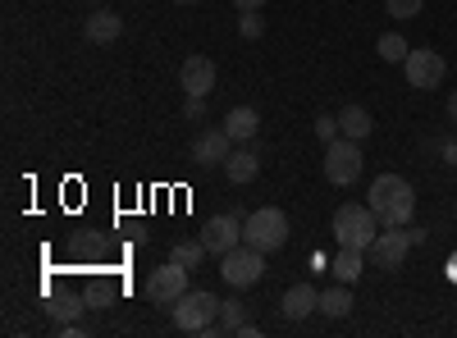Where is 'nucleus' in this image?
<instances>
[{
  "mask_svg": "<svg viewBox=\"0 0 457 338\" xmlns=\"http://www.w3.org/2000/svg\"><path fill=\"white\" fill-rule=\"evenodd\" d=\"M366 206L375 210V219L385 229H407L411 215H416V193L403 174H379L366 193Z\"/></svg>",
  "mask_w": 457,
  "mask_h": 338,
  "instance_id": "nucleus-1",
  "label": "nucleus"
},
{
  "mask_svg": "<svg viewBox=\"0 0 457 338\" xmlns=\"http://www.w3.org/2000/svg\"><path fill=\"white\" fill-rule=\"evenodd\" d=\"M215 325H220V297L215 293L187 288L174 302V329L179 334H215Z\"/></svg>",
  "mask_w": 457,
  "mask_h": 338,
  "instance_id": "nucleus-2",
  "label": "nucleus"
},
{
  "mask_svg": "<svg viewBox=\"0 0 457 338\" xmlns=\"http://www.w3.org/2000/svg\"><path fill=\"white\" fill-rule=\"evenodd\" d=\"M379 229H385V224L375 219L370 206L348 202V206H338V210H334V238H338V247H357V251H366V247L375 243Z\"/></svg>",
  "mask_w": 457,
  "mask_h": 338,
  "instance_id": "nucleus-3",
  "label": "nucleus"
},
{
  "mask_svg": "<svg viewBox=\"0 0 457 338\" xmlns=\"http://www.w3.org/2000/svg\"><path fill=\"white\" fill-rule=\"evenodd\" d=\"M243 243L256 247V251H279V247L288 243V215H284L279 206L252 210L247 224H243Z\"/></svg>",
  "mask_w": 457,
  "mask_h": 338,
  "instance_id": "nucleus-4",
  "label": "nucleus"
},
{
  "mask_svg": "<svg viewBox=\"0 0 457 338\" xmlns=\"http://www.w3.org/2000/svg\"><path fill=\"white\" fill-rule=\"evenodd\" d=\"M361 169H366V161H361V142H353V137H334V142L325 146V178H329L334 187L357 183Z\"/></svg>",
  "mask_w": 457,
  "mask_h": 338,
  "instance_id": "nucleus-5",
  "label": "nucleus"
},
{
  "mask_svg": "<svg viewBox=\"0 0 457 338\" xmlns=\"http://www.w3.org/2000/svg\"><path fill=\"white\" fill-rule=\"evenodd\" d=\"M220 275H224L228 288H252V284H261V275H265V251L238 243L234 251L220 256Z\"/></svg>",
  "mask_w": 457,
  "mask_h": 338,
  "instance_id": "nucleus-6",
  "label": "nucleus"
},
{
  "mask_svg": "<svg viewBox=\"0 0 457 338\" xmlns=\"http://www.w3.org/2000/svg\"><path fill=\"white\" fill-rule=\"evenodd\" d=\"M142 293H146V302H156V307L174 311V302L187 293V266H179V260H165L161 270H151V275H146Z\"/></svg>",
  "mask_w": 457,
  "mask_h": 338,
  "instance_id": "nucleus-7",
  "label": "nucleus"
},
{
  "mask_svg": "<svg viewBox=\"0 0 457 338\" xmlns=\"http://www.w3.org/2000/svg\"><path fill=\"white\" fill-rule=\"evenodd\" d=\"M411 247H416L411 243V229H379L375 243L366 247V260H370L375 270H398Z\"/></svg>",
  "mask_w": 457,
  "mask_h": 338,
  "instance_id": "nucleus-8",
  "label": "nucleus"
},
{
  "mask_svg": "<svg viewBox=\"0 0 457 338\" xmlns=\"http://www.w3.org/2000/svg\"><path fill=\"white\" fill-rule=\"evenodd\" d=\"M403 73H407V87L430 92V87H439V83H444L448 64H444V55H439V51H430V46H426V51H407Z\"/></svg>",
  "mask_w": 457,
  "mask_h": 338,
  "instance_id": "nucleus-9",
  "label": "nucleus"
},
{
  "mask_svg": "<svg viewBox=\"0 0 457 338\" xmlns=\"http://www.w3.org/2000/svg\"><path fill=\"white\" fill-rule=\"evenodd\" d=\"M202 243L211 256H224V251H234L243 243V224L234 215H211L206 219V229H202Z\"/></svg>",
  "mask_w": 457,
  "mask_h": 338,
  "instance_id": "nucleus-10",
  "label": "nucleus"
},
{
  "mask_svg": "<svg viewBox=\"0 0 457 338\" xmlns=\"http://www.w3.org/2000/svg\"><path fill=\"white\" fill-rule=\"evenodd\" d=\"M179 87L187 96H206L215 87V60L211 55H187L183 69H179Z\"/></svg>",
  "mask_w": 457,
  "mask_h": 338,
  "instance_id": "nucleus-11",
  "label": "nucleus"
},
{
  "mask_svg": "<svg viewBox=\"0 0 457 338\" xmlns=\"http://www.w3.org/2000/svg\"><path fill=\"white\" fill-rule=\"evenodd\" d=\"M228 152H234V137H228L224 128H206V133L193 142V161H197L202 169L224 165V161H228Z\"/></svg>",
  "mask_w": 457,
  "mask_h": 338,
  "instance_id": "nucleus-12",
  "label": "nucleus"
},
{
  "mask_svg": "<svg viewBox=\"0 0 457 338\" xmlns=\"http://www.w3.org/2000/svg\"><path fill=\"white\" fill-rule=\"evenodd\" d=\"M312 311H320V293L312 284H293L284 297H279V316L284 320H307Z\"/></svg>",
  "mask_w": 457,
  "mask_h": 338,
  "instance_id": "nucleus-13",
  "label": "nucleus"
},
{
  "mask_svg": "<svg viewBox=\"0 0 457 338\" xmlns=\"http://www.w3.org/2000/svg\"><path fill=\"white\" fill-rule=\"evenodd\" d=\"M83 32H87V42L105 46V42H114V37L124 32V19H120V14H110V10H92L87 23H83Z\"/></svg>",
  "mask_w": 457,
  "mask_h": 338,
  "instance_id": "nucleus-14",
  "label": "nucleus"
},
{
  "mask_svg": "<svg viewBox=\"0 0 457 338\" xmlns=\"http://www.w3.org/2000/svg\"><path fill=\"white\" fill-rule=\"evenodd\" d=\"M224 174H228V183H252L256 174H261V161H256V152H252V146L243 142L238 146V152H228V161H224Z\"/></svg>",
  "mask_w": 457,
  "mask_h": 338,
  "instance_id": "nucleus-15",
  "label": "nucleus"
},
{
  "mask_svg": "<svg viewBox=\"0 0 457 338\" xmlns=\"http://www.w3.org/2000/svg\"><path fill=\"white\" fill-rule=\"evenodd\" d=\"M256 128H261V115H256L252 105H234V110L224 115V133L234 137V142H252Z\"/></svg>",
  "mask_w": 457,
  "mask_h": 338,
  "instance_id": "nucleus-16",
  "label": "nucleus"
},
{
  "mask_svg": "<svg viewBox=\"0 0 457 338\" xmlns=\"http://www.w3.org/2000/svg\"><path fill=\"white\" fill-rule=\"evenodd\" d=\"M329 270H334L338 284H357L361 270H366V251H357V247H338V256L329 260Z\"/></svg>",
  "mask_w": 457,
  "mask_h": 338,
  "instance_id": "nucleus-17",
  "label": "nucleus"
},
{
  "mask_svg": "<svg viewBox=\"0 0 457 338\" xmlns=\"http://www.w3.org/2000/svg\"><path fill=\"white\" fill-rule=\"evenodd\" d=\"M370 128H375V124H370V110H361V105H348V110L338 115V133L353 137V142H366Z\"/></svg>",
  "mask_w": 457,
  "mask_h": 338,
  "instance_id": "nucleus-18",
  "label": "nucleus"
},
{
  "mask_svg": "<svg viewBox=\"0 0 457 338\" xmlns=\"http://www.w3.org/2000/svg\"><path fill=\"white\" fill-rule=\"evenodd\" d=\"M348 311H353V293H348V284H334V288H325V293H320V316L343 320Z\"/></svg>",
  "mask_w": 457,
  "mask_h": 338,
  "instance_id": "nucleus-19",
  "label": "nucleus"
},
{
  "mask_svg": "<svg viewBox=\"0 0 457 338\" xmlns=\"http://www.w3.org/2000/svg\"><path fill=\"white\" fill-rule=\"evenodd\" d=\"M206 256H211V251H206V243H202V238H179V243H174V251H170V260H179V266H187V270H197Z\"/></svg>",
  "mask_w": 457,
  "mask_h": 338,
  "instance_id": "nucleus-20",
  "label": "nucleus"
},
{
  "mask_svg": "<svg viewBox=\"0 0 457 338\" xmlns=\"http://www.w3.org/2000/svg\"><path fill=\"white\" fill-rule=\"evenodd\" d=\"M243 325H247V307L238 302V297L220 302V325H215V334H243Z\"/></svg>",
  "mask_w": 457,
  "mask_h": 338,
  "instance_id": "nucleus-21",
  "label": "nucleus"
},
{
  "mask_svg": "<svg viewBox=\"0 0 457 338\" xmlns=\"http://www.w3.org/2000/svg\"><path fill=\"white\" fill-rule=\"evenodd\" d=\"M375 51H379V60H389V64H403L411 46L403 42L398 32H385V37H379V42H375Z\"/></svg>",
  "mask_w": 457,
  "mask_h": 338,
  "instance_id": "nucleus-22",
  "label": "nucleus"
},
{
  "mask_svg": "<svg viewBox=\"0 0 457 338\" xmlns=\"http://www.w3.org/2000/svg\"><path fill=\"white\" fill-rule=\"evenodd\" d=\"M46 311H51V320L69 325V320H79V316H83V302H79V297H60V302L46 307Z\"/></svg>",
  "mask_w": 457,
  "mask_h": 338,
  "instance_id": "nucleus-23",
  "label": "nucleus"
},
{
  "mask_svg": "<svg viewBox=\"0 0 457 338\" xmlns=\"http://www.w3.org/2000/svg\"><path fill=\"white\" fill-rule=\"evenodd\" d=\"M238 32L247 37V42H256V37L265 32V19H261L256 10H243V14H238Z\"/></svg>",
  "mask_w": 457,
  "mask_h": 338,
  "instance_id": "nucleus-24",
  "label": "nucleus"
},
{
  "mask_svg": "<svg viewBox=\"0 0 457 338\" xmlns=\"http://www.w3.org/2000/svg\"><path fill=\"white\" fill-rule=\"evenodd\" d=\"M421 5H426V0H385V10L394 19H416V14H421Z\"/></svg>",
  "mask_w": 457,
  "mask_h": 338,
  "instance_id": "nucleus-25",
  "label": "nucleus"
},
{
  "mask_svg": "<svg viewBox=\"0 0 457 338\" xmlns=\"http://www.w3.org/2000/svg\"><path fill=\"white\" fill-rule=\"evenodd\" d=\"M316 137H320L325 146H329L334 137H343V133H338V115H320V120H316Z\"/></svg>",
  "mask_w": 457,
  "mask_h": 338,
  "instance_id": "nucleus-26",
  "label": "nucleus"
},
{
  "mask_svg": "<svg viewBox=\"0 0 457 338\" xmlns=\"http://www.w3.org/2000/svg\"><path fill=\"white\" fill-rule=\"evenodd\" d=\"M202 115H206L202 96H187V101H183V120H202Z\"/></svg>",
  "mask_w": 457,
  "mask_h": 338,
  "instance_id": "nucleus-27",
  "label": "nucleus"
},
{
  "mask_svg": "<svg viewBox=\"0 0 457 338\" xmlns=\"http://www.w3.org/2000/svg\"><path fill=\"white\" fill-rule=\"evenodd\" d=\"M439 152H444L448 165H457V142H439Z\"/></svg>",
  "mask_w": 457,
  "mask_h": 338,
  "instance_id": "nucleus-28",
  "label": "nucleus"
},
{
  "mask_svg": "<svg viewBox=\"0 0 457 338\" xmlns=\"http://www.w3.org/2000/svg\"><path fill=\"white\" fill-rule=\"evenodd\" d=\"M234 5H238V14H243V10H261L265 0H234Z\"/></svg>",
  "mask_w": 457,
  "mask_h": 338,
  "instance_id": "nucleus-29",
  "label": "nucleus"
},
{
  "mask_svg": "<svg viewBox=\"0 0 457 338\" xmlns=\"http://www.w3.org/2000/svg\"><path fill=\"white\" fill-rule=\"evenodd\" d=\"M448 124H457V92L448 96Z\"/></svg>",
  "mask_w": 457,
  "mask_h": 338,
  "instance_id": "nucleus-30",
  "label": "nucleus"
},
{
  "mask_svg": "<svg viewBox=\"0 0 457 338\" xmlns=\"http://www.w3.org/2000/svg\"><path fill=\"white\" fill-rule=\"evenodd\" d=\"M448 275H453V279H457V256H453V266H448Z\"/></svg>",
  "mask_w": 457,
  "mask_h": 338,
  "instance_id": "nucleus-31",
  "label": "nucleus"
},
{
  "mask_svg": "<svg viewBox=\"0 0 457 338\" xmlns=\"http://www.w3.org/2000/svg\"><path fill=\"white\" fill-rule=\"evenodd\" d=\"M174 5H197V0H174Z\"/></svg>",
  "mask_w": 457,
  "mask_h": 338,
  "instance_id": "nucleus-32",
  "label": "nucleus"
}]
</instances>
